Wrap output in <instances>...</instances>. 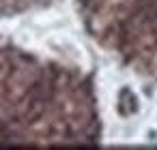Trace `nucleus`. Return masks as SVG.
I'll return each instance as SVG.
<instances>
[{
  "label": "nucleus",
  "mask_w": 157,
  "mask_h": 150,
  "mask_svg": "<svg viewBox=\"0 0 157 150\" xmlns=\"http://www.w3.org/2000/svg\"><path fill=\"white\" fill-rule=\"evenodd\" d=\"M118 17L108 26V39L127 56L157 60V0H116Z\"/></svg>",
  "instance_id": "nucleus-1"
}]
</instances>
